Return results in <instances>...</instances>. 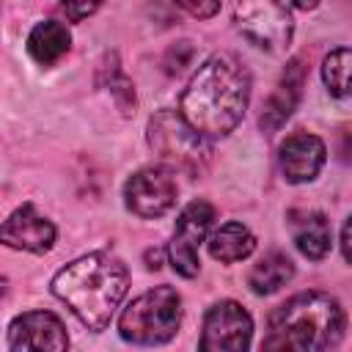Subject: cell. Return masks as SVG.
Returning a JSON list of instances; mask_svg holds the SVG:
<instances>
[{
    "mask_svg": "<svg viewBox=\"0 0 352 352\" xmlns=\"http://www.w3.org/2000/svg\"><path fill=\"white\" fill-rule=\"evenodd\" d=\"M289 228H292V239L297 250L305 258L322 261L330 253V223L322 212L294 209L289 212Z\"/></svg>",
    "mask_w": 352,
    "mask_h": 352,
    "instance_id": "obj_14",
    "label": "cell"
},
{
    "mask_svg": "<svg viewBox=\"0 0 352 352\" xmlns=\"http://www.w3.org/2000/svg\"><path fill=\"white\" fill-rule=\"evenodd\" d=\"M0 242L14 250L47 253L55 245V226L44 214H38L33 204H22L0 226Z\"/></svg>",
    "mask_w": 352,
    "mask_h": 352,
    "instance_id": "obj_12",
    "label": "cell"
},
{
    "mask_svg": "<svg viewBox=\"0 0 352 352\" xmlns=\"http://www.w3.org/2000/svg\"><path fill=\"white\" fill-rule=\"evenodd\" d=\"M6 292H8V280H6V278H3V275H0V297H3V294H6Z\"/></svg>",
    "mask_w": 352,
    "mask_h": 352,
    "instance_id": "obj_26",
    "label": "cell"
},
{
    "mask_svg": "<svg viewBox=\"0 0 352 352\" xmlns=\"http://www.w3.org/2000/svg\"><path fill=\"white\" fill-rule=\"evenodd\" d=\"M212 220H214V209L206 201H192L182 209V214L176 220V228H173V239L168 245L170 264L182 278H195L198 275V270H201L198 245L206 239Z\"/></svg>",
    "mask_w": 352,
    "mask_h": 352,
    "instance_id": "obj_9",
    "label": "cell"
},
{
    "mask_svg": "<svg viewBox=\"0 0 352 352\" xmlns=\"http://www.w3.org/2000/svg\"><path fill=\"white\" fill-rule=\"evenodd\" d=\"M160 258H162L160 250H148V253H146V261H148L146 267H148V270H160Z\"/></svg>",
    "mask_w": 352,
    "mask_h": 352,
    "instance_id": "obj_24",
    "label": "cell"
},
{
    "mask_svg": "<svg viewBox=\"0 0 352 352\" xmlns=\"http://www.w3.org/2000/svg\"><path fill=\"white\" fill-rule=\"evenodd\" d=\"M72 47V33L63 22L58 19H44L38 22L30 36H28V52L38 66H52L58 63Z\"/></svg>",
    "mask_w": 352,
    "mask_h": 352,
    "instance_id": "obj_16",
    "label": "cell"
},
{
    "mask_svg": "<svg viewBox=\"0 0 352 352\" xmlns=\"http://www.w3.org/2000/svg\"><path fill=\"white\" fill-rule=\"evenodd\" d=\"M344 330L346 314L336 297L324 292H300L270 314L264 349L322 352L338 346Z\"/></svg>",
    "mask_w": 352,
    "mask_h": 352,
    "instance_id": "obj_3",
    "label": "cell"
},
{
    "mask_svg": "<svg viewBox=\"0 0 352 352\" xmlns=\"http://www.w3.org/2000/svg\"><path fill=\"white\" fill-rule=\"evenodd\" d=\"M148 146L170 170L198 176L212 160L209 140L195 132L179 110H160L148 118Z\"/></svg>",
    "mask_w": 352,
    "mask_h": 352,
    "instance_id": "obj_5",
    "label": "cell"
},
{
    "mask_svg": "<svg viewBox=\"0 0 352 352\" xmlns=\"http://www.w3.org/2000/svg\"><path fill=\"white\" fill-rule=\"evenodd\" d=\"M96 82L113 94V99H116V104H118V110H121L124 116H129V113L135 110V102H138V99H135V85H132L129 77L121 74L116 52L104 55V60H102V66H99V80H96Z\"/></svg>",
    "mask_w": 352,
    "mask_h": 352,
    "instance_id": "obj_18",
    "label": "cell"
},
{
    "mask_svg": "<svg viewBox=\"0 0 352 352\" xmlns=\"http://www.w3.org/2000/svg\"><path fill=\"white\" fill-rule=\"evenodd\" d=\"M129 289V272L113 253H88L52 278V294L91 330H104Z\"/></svg>",
    "mask_w": 352,
    "mask_h": 352,
    "instance_id": "obj_2",
    "label": "cell"
},
{
    "mask_svg": "<svg viewBox=\"0 0 352 352\" xmlns=\"http://www.w3.org/2000/svg\"><path fill=\"white\" fill-rule=\"evenodd\" d=\"M206 248H209V256L214 261L234 264V261L248 258L256 250V236L250 234L248 226H242L236 220H228L206 236Z\"/></svg>",
    "mask_w": 352,
    "mask_h": 352,
    "instance_id": "obj_15",
    "label": "cell"
},
{
    "mask_svg": "<svg viewBox=\"0 0 352 352\" xmlns=\"http://www.w3.org/2000/svg\"><path fill=\"white\" fill-rule=\"evenodd\" d=\"M341 256L344 261H349V220H344L341 226Z\"/></svg>",
    "mask_w": 352,
    "mask_h": 352,
    "instance_id": "obj_23",
    "label": "cell"
},
{
    "mask_svg": "<svg viewBox=\"0 0 352 352\" xmlns=\"http://www.w3.org/2000/svg\"><path fill=\"white\" fill-rule=\"evenodd\" d=\"M294 275V264L286 253L280 250H270L264 258H258L253 264V270L248 272V286L256 294H272L280 286H286Z\"/></svg>",
    "mask_w": 352,
    "mask_h": 352,
    "instance_id": "obj_17",
    "label": "cell"
},
{
    "mask_svg": "<svg viewBox=\"0 0 352 352\" xmlns=\"http://www.w3.org/2000/svg\"><path fill=\"white\" fill-rule=\"evenodd\" d=\"M102 3H104V0H63V3H60V11L66 14L69 22H82V19H88L91 14H96Z\"/></svg>",
    "mask_w": 352,
    "mask_h": 352,
    "instance_id": "obj_21",
    "label": "cell"
},
{
    "mask_svg": "<svg viewBox=\"0 0 352 352\" xmlns=\"http://www.w3.org/2000/svg\"><path fill=\"white\" fill-rule=\"evenodd\" d=\"M124 201H126V209L143 220L162 217L176 204L173 170L165 165H154L132 173L124 184Z\"/></svg>",
    "mask_w": 352,
    "mask_h": 352,
    "instance_id": "obj_8",
    "label": "cell"
},
{
    "mask_svg": "<svg viewBox=\"0 0 352 352\" xmlns=\"http://www.w3.org/2000/svg\"><path fill=\"white\" fill-rule=\"evenodd\" d=\"M250 74L231 52H217L198 66L187 82L179 113L204 138H223L236 129L248 110Z\"/></svg>",
    "mask_w": 352,
    "mask_h": 352,
    "instance_id": "obj_1",
    "label": "cell"
},
{
    "mask_svg": "<svg viewBox=\"0 0 352 352\" xmlns=\"http://www.w3.org/2000/svg\"><path fill=\"white\" fill-rule=\"evenodd\" d=\"M182 322V297L173 286H157L135 297L118 319V333L129 344L154 346L176 336Z\"/></svg>",
    "mask_w": 352,
    "mask_h": 352,
    "instance_id": "obj_4",
    "label": "cell"
},
{
    "mask_svg": "<svg viewBox=\"0 0 352 352\" xmlns=\"http://www.w3.org/2000/svg\"><path fill=\"white\" fill-rule=\"evenodd\" d=\"M349 58H352L349 50L338 47L322 63V80H324V85H327V91L333 96H346V88H349Z\"/></svg>",
    "mask_w": 352,
    "mask_h": 352,
    "instance_id": "obj_19",
    "label": "cell"
},
{
    "mask_svg": "<svg viewBox=\"0 0 352 352\" xmlns=\"http://www.w3.org/2000/svg\"><path fill=\"white\" fill-rule=\"evenodd\" d=\"M176 6L195 19H212L220 11V0H176Z\"/></svg>",
    "mask_w": 352,
    "mask_h": 352,
    "instance_id": "obj_22",
    "label": "cell"
},
{
    "mask_svg": "<svg viewBox=\"0 0 352 352\" xmlns=\"http://www.w3.org/2000/svg\"><path fill=\"white\" fill-rule=\"evenodd\" d=\"M324 157L327 148L322 138L311 132H294L278 148V168L289 184H305L319 176Z\"/></svg>",
    "mask_w": 352,
    "mask_h": 352,
    "instance_id": "obj_10",
    "label": "cell"
},
{
    "mask_svg": "<svg viewBox=\"0 0 352 352\" xmlns=\"http://www.w3.org/2000/svg\"><path fill=\"white\" fill-rule=\"evenodd\" d=\"M234 22L250 44L267 52H280L289 47L294 30V19L280 0H236Z\"/></svg>",
    "mask_w": 352,
    "mask_h": 352,
    "instance_id": "obj_6",
    "label": "cell"
},
{
    "mask_svg": "<svg viewBox=\"0 0 352 352\" xmlns=\"http://www.w3.org/2000/svg\"><path fill=\"white\" fill-rule=\"evenodd\" d=\"M8 346L11 349H52L60 352L69 346V336L63 322L50 311H28L16 316L8 327Z\"/></svg>",
    "mask_w": 352,
    "mask_h": 352,
    "instance_id": "obj_11",
    "label": "cell"
},
{
    "mask_svg": "<svg viewBox=\"0 0 352 352\" xmlns=\"http://www.w3.org/2000/svg\"><path fill=\"white\" fill-rule=\"evenodd\" d=\"M302 82H305V63H302V58H292L280 74V82L264 102V110L258 118L264 132H275L286 124V118L294 113V107L302 96Z\"/></svg>",
    "mask_w": 352,
    "mask_h": 352,
    "instance_id": "obj_13",
    "label": "cell"
},
{
    "mask_svg": "<svg viewBox=\"0 0 352 352\" xmlns=\"http://www.w3.org/2000/svg\"><path fill=\"white\" fill-rule=\"evenodd\" d=\"M192 58H195V47L190 41H176L173 47H168V52L162 58V66H165L168 74H179L192 63Z\"/></svg>",
    "mask_w": 352,
    "mask_h": 352,
    "instance_id": "obj_20",
    "label": "cell"
},
{
    "mask_svg": "<svg viewBox=\"0 0 352 352\" xmlns=\"http://www.w3.org/2000/svg\"><path fill=\"white\" fill-rule=\"evenodd\" d=\"M316 3H319V0H292V6H297V8H302V11L316 8Z\"/></svg>",
    "mask_w": 352,
    "mask_h": 352,
    "instance_id": "obj_25",
    "label": "cell"
},
{
    "mask_svg": "<svg viewBox=\"0 0 352 352\" xmlns=\"http://www.w3.org/2000/svg\"><path fill=\"white\" fill-rule=\"evenodd\" d=\"M250 338H253L250 314L234 300H220L204 316V333H201L198 349H204V352H242L250 346Z\"/></svg>",
    "mask_w": 352,
    "mask_h": 352,
    "instance_id": "obj_7",
    "label": "cell"
}]
</instances>
